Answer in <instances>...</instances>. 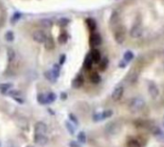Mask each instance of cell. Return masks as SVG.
<instances>
[{
	"instance_id": "20",
	"label": "cell",
	"mask_w": 164,
	"mask_h": 147,
	"mask_svg": "<svg viewBox=\"0 0 164 147\" xmlns=\"http://www.w3.org/2000/svg\"><path fill=\"white\" fill-rule=\"evenodd\" d=\"M14 38V35L12 31H8L5 34V40L7 41H13Z\"/></svg>"
},
{
	"instance_id": "36",
	"label": "cell",
	"mask_w": 164,
	"mask_h": 147,
	"mask_svg": "<svg viewBox=\"0 0 164 147\" xmlns=\"http://www.w3.org/2000/svg\"><path fill=\"white\" fill-rule=\"evenodd\" d=\"M1 145H2V143H1V142H0V147H1Z\"/></svg>"
},
{
	"instance_id": "30",
	"label": "cell",
	"mask_w": 164,
	"mask_h": 147,
	"mask_svg": "<svg viewBox=\"0 0 164 147\" xmlns=\"http://www.w3.org/2000/svg\"><path fill=\"white\" fill-rule=\"evenodd\" d=\"M69 146L70 147H81V144H79L77 142H71L69 143Z\"/></svg>"
},
{
	"instance_id": "15",
	"label": "cell",
	"mask_w": 164,
	"mask_h": 147,
	"mask_svg": "<svg viewBox=\"0 0 164 147\" xmlns=\"http://www.w3.org/2000/svg\"><path fill=\"white\" fill-rule=\"evenodd\" d=\"M92 63H93V61H92V58H91L90 54H89V55L86 56V58L85 60V68L89 69V68L91 67V65H92Z\"/></svg>"
},
{
	"instance_id": "31",
	"label": "cell",
	"mask_w": 164,
	"mask_h": 147,
	"mask_svg": "<svg viewBox=\"0 0 164 147\" xmlns=\"http://www.w3.org/2000/svg\"><path fill=\"white\" fill-rule=\"evenodd\" d=\"M66 127L68 128V131H70V133H71V134H73V133H74V130H73L72 126H71L68 122L66 123Z\"/></svg>"
},
{
	"instance_id": "19",
	"label": "cell",
	"mask_w": 164,
	"mask_h": 147,
	"mask_svg": "<svg viewBox=\"0 0 164 147\" xmlns=\"http://www.w3.org/2000/svg\"><path fill=\"white\" fill-rule=\"evenodd\" d=\"M128 147H141L139 142H137L135 139H131L129 142H128Z\"/></svg>"
},
{
	"instance_id": "3",
	"label": "cell",
	"mask_w": 164,
	"mask_h": 147,
	"mask_svg": "<svg viewBox=\"0 0 164 147\" xmlns=\"http://www.w3.org/2000/svg\"><path fill=\"white\" fill-rule=\"evenodd\" d=\"M47 132V125L42 121H38L35 124V134L45 135Z\"/></svg>"
},
{
	"instance_id": "32",
	"label": "cell",
	"mask_w": 164,
	"mask_h": 147,
	"mask_svg": "<svg viewBox=\"0 0 164 147\" xmlns=\"http://www.w3.org/2000/svg\"><path fill=\"white\" fill-rule=\"evenodd\" d=\"M65 62V55H62L61 58H59V64L62 65Z\"/></svg>"
},
{
	"instance_id": "8",
	"label": "cell",
	"mask_w": 164,
	"mask_h": 147,
	"mask_svg": "<svg viewBox=\"0 0 164 147\" xmlns=\"http://www.w3.org/2000/svg\"><path fill=\"white\" fill-rule=\"evenodd\" d=\"M101 43H102V38H101V36L99 34H93L91 36V38H90L91 45L98 46V45H100Z\"/></svg>"
},
{
	"instance_id": "10",
	"label": "cell",
	"mask_w": 164,
	"mask_h": 147,
	"mask_svg": "<svg viewBox=\"0 0 164 147\" xmlns=\"http://www.w3.org/2000/svg\"><path fill=\"white\" fill-rule=\"evenodd\" d=\"M149 93H150L152 98H156L157 96V93H159L156 87L154 85H151L150 87H149Z\"/></svg>"
},
{
	"instance_id": "29",
	"label": "cell",
	"mask_w": 164,
	"mask_h": 147,
	"mask_svg": "<svg viewBox=\"0 0 164 147\" xmlns=\"http://www.w3.org/2000/svg\"><path fill=\"white\" fill-rule=\"evenodd\" d=\"M111 111H106V112H104L102 113V118H107V117H109V116L111 115Z\"/></svg>"
},
{
	"instance_id": "13",
	"label": "cell",
	"mask_w": 164,
	"mask_h": 147,
	"mask_svg": "<svg viewBox=\"0 0 164 147\" xmlns=\"http://www.w3.org/2000/svg\"><path fill=\"white\" fill-rule=\"evenodd\" d=\"M89 79H90V81L93 84H98L100 82V80H101V78L100 76L98 75V73L96 72H93V73H91L90 74V77H89Z\"/></svg>"
},
{
	"instance_id": "18",
	"label": "cell",
	"mask_w": 164,
	"mask_h": 147,
	"mask_svg": "<svg viewBox=\"0 0 164 147\" xmlns=\"http://www.w3.org/2000/svg\"><path fill=\"white\" fill-rule=\"evenodd\" d=\"M38 101L40 102V104L48 103V101H47V96H46L45 94H42V93H40V94L38 95Z\"/></svg>"
},
{
	"instance_id": "25",
	"label": "cell",
	"mask_w": 164,
	"mask_h": 147,
	"mask_svg": "<svg viewBox=\"0 0 164 147\" xmlns=\"http://www.w3.org/2000/svg\"><path fill=\"white\" fill-rule=\"evenodd\" d=\"M46 96H47V101H48V103H51V102L56 100V94L55 93H49V94H47Z\"/></svg>"
},
{
	"instance_id": "7",
	"label": "cell",
	"mask_w": 164,
	"mask_h": 147,
	"mask_svg": "<svg viewBox=\"0 0 164 147\" xmlns=\"http://www.w3.org/2000/svg\"><path fill=\"white\" fill-rule=\"evenodd\" d=\"M43 43H44V47H45L46 50L51 51L55 48V41L51 37H47L45 41H44Z\"/></svg>"
},
{
	"instance_id": "1",
	"label": "cell",
	"mask_w": 164,
	"mask_h": 147,
	"mask_svg": "<svg viewBox=\"0 0 164 147\" xmlns=\"http://www.w3.org/2000/svg\"><path fill=\"white\" fill-rule=\"evenodd\" d=\"M129 108L133 113H138L143 108V101L139 98L133 99V100L131 101Z\"/></svg>"
},
{
	"instance_id": "35",
	"label": "cell",
	"mask_w": 164,
	"mask_h": 147,
	"mask_svg": "<svg viewBox=\"0 0 164 147\" xmlns=\"http://www.w3.org/2000/svg\"><path fill=\"white\" fill-rule=\"evenodd\" d=\"M26 147H35V146H33V145H27Z\"/></svg>"
},
{
	"instance_id": "4",
	"label": "cell",
	"mask_w": 164,
	"mask_h": 147,
	"mask_svg": "<svg viewBox=\"0 0 164 147\" xmlns=\"http://www.w3.org/2000/svg\"><path fill=\"white\" fill-rule=\"evenodd\" d=\"M34 142L36 144H38L40 146H44L48 143V137L45 135H37L35 134L34 137Z\"/></svg>"
},
{
	"instance_id": "34",
	"label": "cell",
	"mask_w": 164,
	"mask_h": 147,
	"mask_svg": "<svg viewBox=\"0 0 164 147\" xmlns=\"http://www.w3.org/2000/svg\"><path fill=\"white\" fill-rule=\"evenodd\" d=\"M7 147H14V145H13V144H10V145L7 146Z\"/></svg>"
},
{
	"instance_id": "14",
	"label": "cell",
	"mask_w": 164,
	"mask_h": 147,
	"mask_svg": "<svg viewBox=\"0 0 164 147\" xmlns=\"http://www.w3.org/2000/svg\"><path fill=\"white\" fill-rule=\"evenodd\" d=\"M7 55H8L9 62H13L14 58H16V52H14V50L13 48H8Z\"/></svg>"
},
{
	"instance_id": "33",
	"label": "cell",
	"mask_w": 164,
	"mask_h": 147,
	"mask_svg": "<svg viewBox=\"0 0 164 147\" xmlns=\"http://www.w3.org/2000/svg\"><path fill=\"white\" fill-rule=\"evenodd\" d=\"M70 118L72 119V120H74V122H75V123H78V120H77V119H76L75 117H74V115H70Z\"/></svg>"
},
{
	"instance_id": "23",
	"label": "cell",
	"mask_w": 164,
	"mask_h": 147,
	"mask_svg": "<svg viewBox=\"0 0 164 147\" xmlns=\"http://www.w3.org/2000/svg\"><path fill=\"white\" fill-rule=\"evenodd\" d=\"M78 139H79V142H81V143H85L86 142V136H85V134L83 133V132H81V133H79L78 135Z\"/></svg>"
},
{
	"instance_id": "24",
	"label": "cell",
	"mask_w": 164,
	"mask_h": 147,
	"mask_svg": "<svg viewBox=\"0 0 164 147\" xmlns=\"http://www.w3.org/2000/svg\"><path fill=\"white\" fill-rule=\"evenodd\" d=\"M40 24L42 25L43 27H46V28H49V27H51L52 25V22L50 21L49 19H42L40 21Z\"/></svg>"
},
{
	"instance_id": "22",
	"label": "cell",
	"mask_w": 164,
	"mask_h": 147,
	"mask_svg": "<svg viewBox=\"0 0 164 147\" xmlns=\"http://www.w3.org/2000/svg\"><path fill=\"white\" fill-rule=\"evenodd\" d=\"M86 24H87L88 28L90 29V30H94L95 27H96V24H95L94 20L93 19H88L87 20H86Z\"/></svg>"
},
{
	"instance_id": "11",
	"label": "cell",
	"mask_w": 164,
	"mask_h": 147,
	"mask_svg": "<svg viewBox=\"0 0 164 147\" xmlns=\"http://www.w3.org/2000/svg\"><path fill=\"white\" fill-rule=\"evenodd\" d=\"M82 84H83V79H82V77L81 76H78L77 78H75V79L73 80V82H72V86H73V88H80V87L82 86Z\"/></svg>"
},
{
	"instance_id": "2",
	"label": "cell",
	"mask_w": 164,
	"mask_h": 147,
	"mask_svg": "<svg viewBox=\"0 0 164 147\" xmlns=\"http://www.w3.org/2000/svg\"><path fill=\"white\" fill-rule=\"evenodd\" d=\"M32 37H33V40H34L36 43H43L46 40L47 36L45 35V33L43 31H41V30H37V31H35L33 33Z\"/></svg>"
},
{
	"instance_id": "21",
	"label": "cell",
	"mask_w": 164,
	"mask_h": 147,
	"mask_svg": "<svg viewBox=\"0 0 164 147\" xmlns=\"http://www.w3.org/2000/svg\"><path fill=\"white\" fill-rule=\"evenodd\" d=\"M107 65H108V60H107V59L101 60L100 63H99V68H100V69L104 70L107 67Z\"/></svg>"
},
{
	"instance_id": "27",
	"label": "cell",
	"mask_w": 164,
	"mask_h": 147,
	"mask_svg": "<svg viewBox=\"0 0 164 147\" xmlns=\"http://www.w3.org/2000/svg\"><path fill=\"white\" fill-rule=\"evenodd\" d=\"M20 16H21L20 13H14V14L13 16V17H12V22H13V23L16 22L17 20L20 19Z\"/></svg>"
},
{
	"instance_id": "9",
	"label": "cell",
	"mask_w": 164,
	"mask_h": 147,
	"mask_svg": "<svg viewBox=\"0 0 164 147\" xmlns=\"http://www.w3.org/2000/svg\"><path fill=\"white\" fill-rule=\"evenodd\" d=\"M90 56H91L93 63H98V64H99L100 61H101V54H100L99 51L96 50V49L92 50L91 53H90Z\"/></svg>"
},
{
	"instance_id": "17",
	"label": "cell",
	"mask_w": 164,
	"mask_h": 147,
	"mask_svg": "<svg viewBox=\"0 0 164 147\" xmlns=\"http://www.w3.org/2000/svg\"><path fill=\"white\" fill-rule=\"evenodd\" d=\"M67 40H68V35H67L65 32L62 33V34L59 35V43L64 44V43H66Z\"/></svg>"
},
{
	"instance_id": "5",
	"label": "cell",
	"mask_w": 164,
	"mask_h": 147,
	"mask_svg": "<svg viewBox=\"0 0 164 147\" xmlns=\"http://www.w3.org/2000/svg\"><path fill=\"white\" fill-rule=\"evenodd\" d=\"M123 93H124V89L122 88V87H117V88L114 89V91H112L111 98L114 101H117V100H119V99L122 98Z\"/></svg>"
},
{
	"instance_id": "16",
	"label": "cell",
	"mask_w": 164,
	"mask_h": 147,
	"mask_svg": "<svg viewBox=\"0 0 164 147\" xmlns=\"http://www.w3.org/2000/svg\"><path fill=\"white\" fill-rule=\"evenodd\" d=\"M59 71H61V67H59V65H53V70H52V73L54 75V77L58 78L59 76Z\"/></svg>"
},
{
	"instance_id": "6",
	"label": "cell",
	"mask_w": 164,
	"mask_h": 147,
	"mask_svg": "<svg viewBox=\"0 0 164 147\" xmlns=\"http://www.w3.org/2000/svg\"><path fill=\"white\" fill-rule=\"evenodd\" d=\"M16 125L18 126L20 129H22V130H28L29 128V122L27 120V118L23 117V116H20V117L17 118Z\"/></svg>"
},
{
	"instance_id": "26",
	"label": "cell",
	"mask_w": 164,
	"mask_h": 147,
	"mask_svg": "<svg viewBox=\"0 0 164 147\" xmlns=\"http://www.w3.org/2000/svg\"><path fill=\"white\" fill-rule=\"evenodd\" d=\"M45 77L49 81H54L56 79V78L54 77V75H53V73H52V71H47V72H45Z\"/></svg>"
},
{
	"instance_id": "12",
	"label": "cell",
	"mask_w": 164,
	"mask_h": 147,
	"mask_svg": "<svg viewBox=\"0 0 164 147\" xmlns=\"http://www.w3.org/2000/svg\"><path fill=\"white\" fill-rule=\"evenodd\" d=\"M12 88V84H0V91L2 93H6L9 91V89Z\"/></svg>"
},
{
	"instance_id": "28",
	"label": "cell",
	"mask_w": 164,
	"mask_h": 147,
	"mask_svg": "<svg viewBox=\"0 0 164 147\" xmlns=\"http://www.w3.org/2000/svg\"><path fill=\"white\" fill-rule=\"evenodd\" d=\"M68 23H69V19H62L59 20V25L61 26H66Z\"/></svg>"
}]
</instances>
